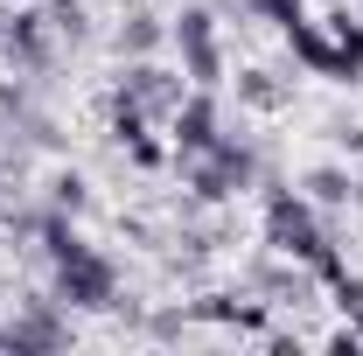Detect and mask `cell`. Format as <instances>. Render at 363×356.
<instances>
[{
	"label": "cell",
	"instance_id": "cell-1",
	"mask_svg": "<svg viewBox=\"0 0 363 356\" xmlns=\"http://www.w3.org/2000/svg\"><path fill=\"white\" fill-rule=\"evenodd\" d=\"M266 245H272V252H286V259H308V266H321V259H328V230L315 223L308 196L272 189V203H266Z\"/></svg>",
	"mask_w": 363,
	"mask_h": 356
},
{
	"label": "cell",
	"instance_id": "cell-2",
	"mask_svg": "<svg viewBox=\"0 0 363 356\" xmlns=\"http://www.w3.org/2000/svg\"><path fill=\"white\" fill-rule=\"evenodd\" d=\"M56 301L63 308H119V272L105 252H70V259H56Z\"/></svg>",
	"mask_w": 363,
	"mask_h": 356
},
{
	"label": "cell",
	"instance_id": "cell-3",
	"mask_svg": "<svg viewBox=\"0 0 363 356\" xmlns=\"http://www.w3.org/2000/svg\"><path fill=\"white\" fill-rule=\"evenodd\" d=\"M189 182H196V196H210V203L238 196V189L252 182V147H245V140H217L210 154H189Z\"/></svg>",
	"mask_w": 363,
	"mask_h": 356
},
{
	"label": "cell",
	"instance_id": "cell-4",
	"mask_svg": "<svg viewBox=\"0 0 363 356\" xmlns=\"http://www.w3.org/2000/svg\"><path fill=\"white\" fill-rule=\"evenodd\" d=\"M175 49L189 63V77H196V91H210L224 77V63H217V14L210 7H182L175 14Z\"/></svg>",
	"mask_w": 363,
	"mask_h": 356
},
{
	"label": "cell",
	"instance_id": "cell-5",
	"mask_svg": "<svg viewBox=\"0 0 363 356\" xmlns=\"http://www.w3.org/2000/svg\"><path fill=\"white\" fill-rule=\"evenodd\" d=\"M70 343V321H63V301H28L0 328V350H63Z\"/></svg>",
	"mask_w": 363,
	"mask_h": 356
},
{
	"label": "cell",
	"instance_id": "cell-6",
	"mask_svg": "<svg viewBox=\"0 0 363 356\" xmlns=\"http://www.w3.org/2000/svg\"><path fill=\"white\" fill-rule=\"evenodd\" d=\"M182 98H189V91H182V77L154 70L147 56H133V70H126V84H119V105H133V112H168V119H175Z\"/></svg>",
	"mask_w": 363,
	"mask_h": 356
},
{
	"label": "cell",
	"instance_id": "cell-7",
	"mask_svg": "<svg viewBox=\"0 0 363 356\" xmlns=\"http://www.w3.org/2000/svg\"><path fill=\"white\" fill-rule=\"evenodd\" d=\"M168 126H175V147H182V161H189V154H210V147H217V98H210V91H189V98H182L175 105V119H168Z\"/></svg>",
	"mask_w": 363,
	"mask_h": 356
},
{
	"label": "cell",
	"instance_id": "cell-8",
	"mask_svg": "<svg viewBox=\"0 0 363 356\" xmlns=\"http://www.w3.org/2000/svg\"><path fill=\"white\" fill-rule=\"evenodd\" d=\"M7 56H21L28 70L43 63V14H14L7 21Z\"/></svg>",
	"mask_w": 363,
	"mask_h": 356
},
{
	"label": "cell",
	"instance_id": "cell-9",
	"mask_svg": "<svg viewBox=\"0 0 363 356\" xmlns=\"http://www.w3.org/2000/svg\"><path fill=\"white\" fill-rule=\"evenodd\" d=\"M161 35H168V28H161L154 14H133V21L119 28V49H126V56H154V49H161Z\"/></svg>",
	"mask_w": 363,
	"mask_h": 356
},
{
	"label": "cell",
	"instance_id": "cell-10",
	"mask_svg": "<svg viewBox=\"0 0 363 356\" xmlns=\"http://www.w3.org/2000/svg\"><path fill=\"white\" fill-rule=\"evenodd\" d=\"M308 196H315V203H357V175H342V168H315V175H308Z\"/></svg>",
	"mask_w": 363,
	"mask_h": 356
},
{
	"label": "cell",
	"instance_id": "cell-11",
	"mask_svg": "<svg viewBox=\"0 0 363 356\" xmlns=\"http://www.w3.org/2000/svg\"><path fill=\"white\" fill-rule=\"evenodd\" d=\"M84 203H91V196H84V182H77V175H56V210L84 217Z\"/></svg>",
	"mask_w": 363,
	"mask_h": 356
},
{
	"label": "cell",
	"instance_id": "cell-12",
	"mask_svg": "<svg viewBox=\"0 0 363 356\" xmlns=\"http://www.w3.org/2000/svg\"><path fill=\"white\" fill-rule=\"evenodd\" d=\"M245 98H252V105H279V84H266V70H245Z\"/></svg>",
	"mask_w": 363,
	"mask_h": 356
},
{
	"label": "cell",
	"instance_id": "cell-13",
	"mask_svg": "<svg viewBox=\"0 0 363 356\" xmlns=\"http://www.w3.org/2000/svg\"><path fill=\"white\" fill-rule=\"evenodd\" d=\"M252 7H259V14H272L279 28H286V21H301V0H252Z\"/></svg>",
	"mask_w": 363,
	"mask_h": 356
}]
</instances>
